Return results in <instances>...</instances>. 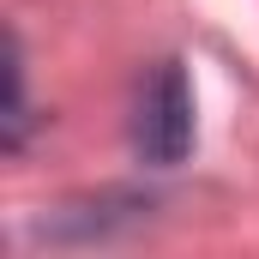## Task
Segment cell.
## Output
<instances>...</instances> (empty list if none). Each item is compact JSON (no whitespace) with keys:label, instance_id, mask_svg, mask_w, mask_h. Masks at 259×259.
Wrapping results in <instances>:
<instances>
[{"label":"cell","instance_id":"obj_1","mask_svg":"<svg viewBox=\"0 0 259 259\" xmlns=\"http://www.w3.org/2000/svg\"><path fill=\"white\" fill-rule=\"evenodd\" d=\"M193 145V84L181 61H157L139 84V103H133V151L145 163H181Z\"/></svg>","mask_w":259,"mask_h":259}]
</instances>
